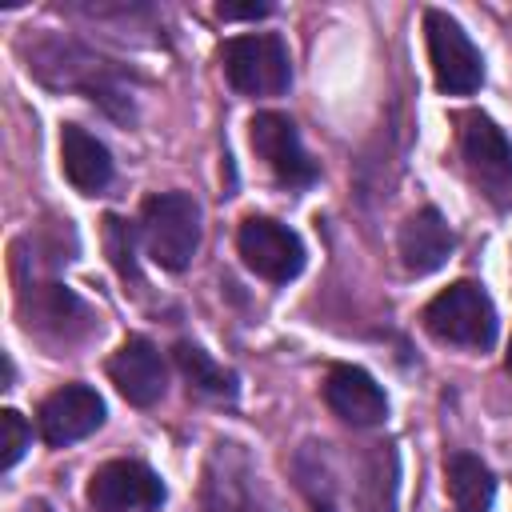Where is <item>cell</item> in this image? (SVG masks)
Instances as JSON below:
<instances>
[{
  "label": "cell",
  "mask_w": 512,
  "mask_h": 512,
  "mask_svg": "<svg viewBox=\"0 0 512 512\" xmlns=\"http://www.w3.org/2000/svg\"><path fill=\"white\" fill-rule=\"evenodd\" d=\"M140 232H144L148 256L160 268L180 272L192 264L200 248V208L188 192H156L140 208Z\"/></svg>",
  "instance_id": "obj_1"
},
{
  "label": "cell",
  "mask_w": 512,
  "mask_h": 512,
  "mask_svg": "<svg viewBox=\"0 0 512 512\" xmlns=\"http://www.w3.org/2000/svg\"><path fill=\"white\" fill-rule=\"evenodd\" d=\"M424 328L460 348H488L496 340V308L488 292L472 280H456L444 292H436L424 308Z\"/></svg>",
  "instance_id": "obj_2"
},
{
  "label": "cell",
  "mask_w": 512,
  "mask_h": 512,
  "mask_svg": "<svg viewBox=\"0 0 512 512\" xmlns=\"http://www.w3.org/2000/svg\"><path fill=\"white\" fill-rule=\"evenodd\" d=\"M224 76L240 96H280L292 84V60L280 36L272 32H248L232 36L220 48Z\"/></svg>",
  "instance_id": "obj_3"
},
{
  "label": "cell",
  "mask_w": 512,
  "mask_h": 512,
  "mask_svg": "<svg viewBox=\"0 0 512 512\" xmlns=\"http://www.w3.org/2000/svg\"><path fill=\"white\" fill-rule=\"evenodd\" d=\"M424 36H428V60L436 88L448 96H468L484 84V60L480 48L468 40V32L448 12H424Z\"/></svg>",
  "instance_id": "obj_4"
},
{
  "label": "cell",
  "mask_w": 512,
  "mask_h": 512,
  "mask_svg": "<svg viewBox=\"0 0 512 512\" xmlns=\"http://www.w3.org/2000/svg\"><path fill=\"white\" fill-rule=\"evenodd\" d=\"M236 244H240V256L244 264L272 280V284H288L292 276H300L304 268V244L300 236L280 224V220H268V216H248L236 232Z\"/></svg>",
  "instance_id": "obj_5"
},
{
  "label": "cell",
  "mask_w": 512,
  "mask_h": 512,
  "mask_svg": "<svg viewBox=\"0 0 512 512\" xmlns=\"http://www.w3.org/2000/svg\"><path fill=\"white\" fill-rule=\"evenodd\" d=\"M88 504L96 512H156L164 504V484L140 460H108L88 480Z\"/></svg>",
  "instance_id": "obj_6"
},
{
  "label": "cell",
  "mask_w": 512,
  "mask_h": 512,
  "mask_svg": "<svg viewBox=\"0 0 512 512\" xmlns=\"http://www.w3.org/2000/svg\"><path fill=\"white\" fill-rule=\"evenodd\" d=\"M252 148L268 164V172L288 188H308L316 180V160L304 152L296 124L284 112H256L252 124Z\"/></svg>",
  "instance_id": "obj_7"
},
{
  "label": "cell",
  "mask_w": 512,
  "mask_h": 512,
  "mask_svg": "<svg viewBox=\"0 0 512 512\" xmlns=\"http://www.w3.org/2000/svg\"><path fill=\"white\" fill-rule=\"evenodd\" d=\"M100 424H104V400L88 384H64V388H56L40 404V412H36V428H40V436H44L48 448L76 444L88 432H96Z\"/></svg>",
  "instance_id": "obj_8"
},
{
  "label": "cell",
  "mask_w": 512,
  "mask_h": 512,
  "mask_svg": "<svg viewBox=\"0 0 512 512\" xmlns=\"http://www.w3.org/2000/svg\"><path fill=\"white\" fill-rule=\"evenodd\" d=\"M460 156L476 184L488 188V196L512 188V144L484 112L460 116Z\"/></svg>",
  "instance_id": "obj_9"
},
{
  "label": "cell",
  "mask_w": 512,
  "mask_h": 512,
  "mask_svg": "<svg viewBox=\"0 0 512 512\" xmlns=\"http://www.w3.org/2000/svg\"><path fill=\"white\" fill-rule=\"evenodd\" d=\"M108 376H112L116 392H120L128 404H136V408L156 404V400L164 396V388H168L164 360H160L156 344L144 340V336H128V340L112 352V360H108Z\"/></svg>",
  "instance_id": "obj_10"
},
{
  "label": "cell",
  "mask_w": 512,
  "mask_h": 512,
  "mask_svg": "<svg viewBox=\"0 0 512 512\" xmlns=\"http://www.w3.org/2000/svg\"><path fill=\"white\" fill-rule=\"evenodd\" d=\"M324 400H328V408H332L340 420H348V424H356V428H372V424H380V420L388 416V396H384V388H380L364 368H356V364H336V368L328 372V380H324Z\"/></svg>",
  "instance_id": "obj_11"
},
{
  "label": "cell",
  "mask_w": 512,
  "mask_h": 512,
  "mask_svg": "<svg viewBox=\"0 0 512 512\" xmlns=\"http://www.w3.org/2000/svg\"><path fill=\"white\" fill-rule=\"evenodd\" d=\"M452 244H456V236L436 208L412 212L400 228V260L412 276H428V272L444 268V260L452 256Z\"/></svg>",
  "instance_id": "obj_12"
},
{
  "label": "cell",
  "mask_w": 512,
  "mask_h": 512,
  "mask_svg": "<svg viewBox=\"0 0 512 512\" xmlns=\"http://www.w3.org/2000/svg\"><path fill=\"white\" fill-rule=\"evenodd\" d=\"M60 164H64L68 184L76 192H84V196L104 192L108 180H112V156H108V148L92 132H84L80 124H64V132H60Z\"/></svg>",
  "instance_id": "obj_13"
},
{
  "label": "cell",
  "mask_w": 512,
  "mask_h": 512,
  "mask_svg": "<svg viewBox=\"0 0 512 512\" xmlns=\"http://www.w3.org/2000/svg\"><path fill=\"white\" fill-rule=\"evenodd\" d=\"M444 476H448V496H452L456 512H488L492 508L496 480L480 456H468V452L448 456Z\"/></svg>",
  "instance_id": "obj_14"
},
{
  "label": "cell",
  "mask_w": 512,
  "mask_h": 512,
  "mask_svg": "<svg viewBox=\"0 0 512 512\" xmlns=\"http://www.w3.org/2000/svg\"><path fill=\"white\" fill-rule=\"evenodd\" d=\"M28 316V328H40V332H60L64 340L72 336L68 324L80 320L88 324V308L60 284H32V308L24 312Z\"/></svg>",
  "instance_id": "obj_15"
},
{
  "label": "cell",
  "mask_w": 512,
  "mask_h": 512,
  "mask_svg": "<svg viewBox=\"0 0 512 512\" xmlns=\"http://www.w3.org/2000/svg\"><path fill=\"white\" fill-rule=\"evenodd\" d=\"M176 368L184 372V380L192 388H200L208 396H236V376L228 368H220L204 348H196L188 340L176 344Z\"/></svg>",
  "instance_id": "obj_16"
},
{
  "label": "cell",
  "mask_w": 512,
  "mask_h": 512,
  "mask_svg": "<svg viewBox=\"0 0 512 512\" xmlns=\"http://www.w3.org/2000/svg\"><path fill=\"white\" fill-rule=\"evenodd\" d=\"M0 432H4V440H0V468H12L20 456H24V448H28V424H24V416L20 412H12V408H4L0 412Z\"/></svg>",
  "instance_id": "obj_17"
},
{
  "label": "cell",
  "mask_w": 512,
  "mask_h": 512,
  "mask_svg": "<svg viewBox=\"0 0 512 512\" xmlns=\"http://www.w3.org/2000/svg\"><path fill=\"white\" fill-rule=\"evenodd\" d=\"M104 240H108V252H112V264L120 268V276H136V260H132V232L124 228V220L108 216V220H104Z\"/></svg>",
  "instance_id": "obj_18"
},
{
  "label": "cell",
  "mask_w": 512,
  "mask_h": 512,
  "mask_svg": "<svg viewBox=\"0 0 512 512\" xmlns=\"http://www.w3.org/2000/svg\"><path fill=\"white\" fill-rule=\"evenodd\" d=\"M272 4H220L216 16L220 20H256V16H268Z\"/></svg>",
  "instance_id": "obj_19"
},
{
  "label": "cell",
  "mask_w": 512,
  "mask_h": 512,
  "mask_svg": "<svg viewBox=\"0 0 512 512\" xmlns=\"http://www.w3.org/2000/svg\"><path fill=\"white\" fill-rule=\"evenodd\" d=\"M24 512H52V508H48V504H40V500H36V504H28V508H24Z\"/></svg>",
  "instance_id": "obj_20"
},
{
  "label": "cell",
  "mask_w": 512,
  "mask_h": 512,
  "mask_svg": "<svg viewBox=\"0 0 512 512\" xmlns=\"http://www.w3.org/2000/svg\"><path fill=\"white\" fill-rule=\"evenodd\" d=\"M508 372H512V344H508Z\"/></svg>",
  "instance_id": "obj_21"
}]
</instances>
